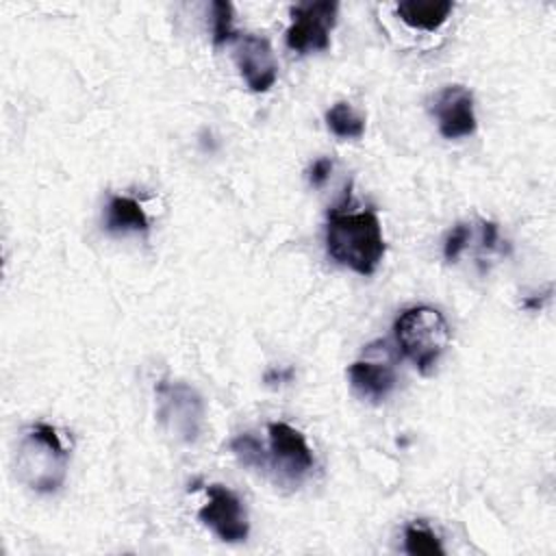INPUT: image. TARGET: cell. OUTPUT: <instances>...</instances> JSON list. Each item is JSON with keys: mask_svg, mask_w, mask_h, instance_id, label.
<instances>
[{"mask_svg": "<svg viewBox=\"0 0 556 556\" xmlns=\"http://www.w3.org/2000/svg\"><path fill=\"white\" fill-rule=\"evenodd\" d=\"M328 254L361 276H371L384 256V237L374 211L332 208L326 224Z\"/></svg>", "mask_w": 556, "mask_h": 556, "instance_id": "1", "label": "cell"}, {"mask_svg": "<svg viewBox=\"0 0 556 556\" xmlns=\"http://www.w3.org/2000/svg\"><path fill=\"white\" fill-rule=\"evenodd\" d=\"M70 452L50 424L30 426L15 454L17 478L37 493H54L67 473Z\"/></svg>", "mask_w": 556, "mask_h": 556, "instance_id": "2", "label": "cell"}, {"mask_svg": "<svg viewBox=\"0 0 556 556\" xmlns=\"http://www.w3.org/2000/svg\"><path fill=\"white\" fill-rule=\"evenodd\" d=\"M395 337L404 356L410 358L424 376L437 367L452 339L450 326L441 311L426 304L410 306L397 317Z\"/></svg>", "mask_w": 556, "mask_h": 556, "instance_id": "3", "label": "cell"}, {"mask_svg": "<svg viewBox=\"0 0 556 556\" xmlns=\"http://www.w3.org/2000/svg\"><path fill=\"white\" fill-rule=\"evenodd\" d=\"M204 415V400L191 384L180 380H161L156 384V417L174 439L182 443L198 441Z\"/></svg>", "mask_w": 556, "mask_h": 556, "instance_id": "4", "label": "cell"}, {"mask_svg": "<svg viewBox=\"0 0 556 556\" xmlns=\"http://www.w3.org/2000/svg\"><path fill=\"white\" fill-rule=\"evenodd\" d=\"M337 13L339 4L332 0L291 7V24L285 33L287 46L300 54L326 50L330 46V30L337 24Z\"/></svg>", "mask_w": 556, "mask_h": 556, "instance_id": "5", "label": "cell"}, {"mask_svg": "<svg viewBox=\"0 0 556 556\" xmlns=\"http://www.w3.org/2000/svg\"><path fill=\"white\" fill-rule=\"evenodd\" d=\"M206 504L198 510V519L211 528L226 543H241L248 539L250 523L241 500L222 484L206 486Z\"/></svg>", "mask_w": 556, "mask_h": 556, "instance_id": "6", "label": "cell"}, {"mask_svg": "<svg viewBox=\"0 0 556 556\" xmlns=\"http://www.w3.org/2000/svg\"><path fill=\"white\" fill-rule=\"evenodd\" d=\"M387 348L384 341L371 343L365 356L354 361L348 369L354 393L369 402H382L395 387V371L391 358H387Z\"/></svg>", "mask_w": 556, "mask_h": 556, "instance_id": "7", "label": "cell"}, {"mask_svg": "<svg viewBox=\"0 0 556 556\" xmlns=\"http://www.w3.org/2000/svg\"><path fill=\"white\" fill-rule=\"evenodd\" d=\"M269 463L287 480H302L313 467V452L300 430L285 421L269 424Z\"/></svg>", "mask_w": 556, "mask_h": 556, "instance_id": "8", "label": "cell"}, {"mask_svg": "<svg viewBox=\"0 0 556 556\" xmlns=\"http://www.w3.org/2000/svg\"><path fill=\"white\" fill-rule=\"evenodd\" d=\"M235 61L250 91L263 93L276 83L278 65H276L271 46L265 37H258V35L237 37Z\"/></svg>", "mask_w": 556, "mask_h": 556, "instance_id": "9", "label": "cell"}, {"mask_svg": "<svg viewBox=\"0 0 556 556\" xmlns=\"http://www.w3.org/2000/svg\"><path fill=\"white\" fill-rule=\"evenodd\" d=\"M439 132L445 139H460L476 132L473 96L463 85L445 87L434 102Z\"/></svg>", "mask_w": 556, "mask_h": 556, "instance_id": "10", "label": "cell"}, {"mask_svg": "<svg viewBox=\"0 0 556 556\" xmlns=\"http://www.w3.org/2000/svg\"><path fill=\"white\" fill-rule=\"evenodd\" d=\"M454 4L450 0H434V2H417V0H408V2H400L395 7L397 15L402 17L404 24H408L410 28L417 30H437L441 28L450 13H452Z\"/></svg>", "mask_w": 556, "mask_h": 556, "instance_id": "11", "label": "cell"}, {"mask_svg": "<svg viewBox=\"0 0 556 556\" xmlns=\"http://www.w3.org/2000/svg\"><path fill=\"white\" fill-rule=\"evenodd\" d=\"M104 226L109 232H146L148 215L137 200L126 195H113L106 204Z\"/></svg>", "mask_w": 556, "mask_h": 556, "instance_id": "12", "label": "cell"}, {"mask_svg": "<svg viewBox=\"0 0 556 556\" xmlns=\"http://www.w3.org/2000/svg\"><path fill=\"white\" fill-rule=\"evenodd\" d=\"M326 124L339 139H361L365 132V119L350 102L332 104L326 113Z\"/></svg>", "mask_w": 556, "mask_h": 556, "instance_id": "13", "label": "cell"}, {"mask_svg": "<svg viewBox=\"0 0 556 556\" xmlns=\"http://www.w3.org/2000/svg\"><path fill=\"white\" fill-rule=\"evenodd\" d=\"M404 549L413 556H441L445 549L437 534L424 523H410L404 530Z\"/></svg>", "mask_w": 556, "mask_h": 556, "instance_id": "14", "label": "cell"}, {"mask_svg": "<svg viewBox=\"0 0 556 556\" xmlns=\"http://www.w3.org/2000/svg\"><path fill=\"white\" fill-rule=\"evenodd\" d=\"M230 450L237 456V460L243 467H252V469H265L269 465V458L263 450V445L258 443L256 437L252 434H239L230 441Z\"/></svg>", "mask_w": 556, "mask_h": 556, "instance_id": "15", "label": "cell"}, {"mask_svg": "<svg viewBox=\"0 0 556 556\" xmlns=\"http://www.w3.org/2000/svg\"><path fill=\"white\" fill-rule=\"evenodd\" d=\"M213 43L222 46L232 37V4L215 0L213 4Z\"/></svg>", "mask_w": 556, "mask_h": 556, "instance_id": "16", "label": "cell"}, {"mask_svg": "<svg viewBox=\"0 0 556 556\" xmlns=\"http://www.w3.org/2000/svg\"><path fill=\"white\" fill-rule=\"evenodd\" d=\"M467 241H469V228H467L465 224H456V226L452 228V232L447 235L445 245H443L445 258H447V261H456L458 254L465 250Z\"/></svg>", "mask_w": 556, "mask_h": 556, "instance_id": "17", "label": "cell"}, {"mask_svg": "<svg viewBox=\"0 0 556 556\" xmlns=\"http://www.w3.org/2000/svg\"><path fill=\"white\" fill-rule=\"evenodd\" d=\"M330 172H332V163H330V159H317V161L313 163L311 172H308V180H311V185H313V187H321V185L328 180Z\"/></svg>", "mask_w": 556, "mask_h": 556, "instance_id": "18", "label": "cell"}, {"mask_svg": "<svg viewBox=\"0 0 556 556\" xmlns=\"http://www.w3.org/2000/svg\"><path fill=\"white\" fill-rule=\"evenodd\" d=\"M495 241H497V224L482 222V245L493 248Z\"/></svg>", "mask_w": 556, "mask_h": 556, "instance_id": "19", "label": "cell"}]
</instances>
